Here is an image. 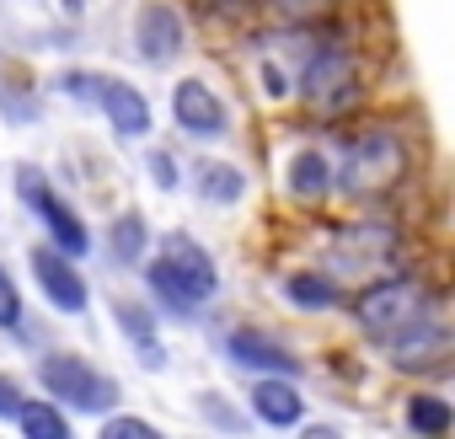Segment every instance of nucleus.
<instances>
[{
    "mask_svg": "<svg viewBox=\"0 0 455 439\" xmlns=\"http://www.w3.org/2000/svg\"><path fill=\"white\" fill-rule=\"evenodd\" d=\"M332 252L343 258V263H386L391 252H396V231L386 226V220H354V226H343L338 231V242H332Z\"/></svg>",
    "mask_w": 455,
    "mask_h": 439,
    "instance_id": "obj_14",
    "label": "nucleus"
},
{
    "mask_svg": "<svg viewBox=\"0 0 455 439\" xmlns=\"http://www.w3.org/2000/svg\"><path fill=\"white\" fill-rule=\"evenodd\" d=\"M444 300L418 279V274H396V279H380V284H370L359 300H354V322H359V332L370 338V343H380V348H391L396 338H407L423 316H434Z\"/></svg>",
    "mask_w": 455,
    "mask_h": 439,
    "instance_id": "obj_2",
    "label": "nucleus"
},
{
    "mask_svg": "<svg viewBox=\"0 0 455 439\" xmlns=\"http://www.w3.org/2000/svg\"><path fill=\"white\" fill-rule=\"evenodd\" d=\"M0 332H22V290L0 268Z\"/></svg>",
    "mask_w": 455,
    "mask_h": 439,
    "instance_id": "obj_23",
    "label": "nucleus"
},
{
    "mask_svg": "<svg viewBox=\"0 0 455 439\" xmlns=\"http://www.w3.org/2000/svg\"><path fill=\"white\" fill-rule=\"evenodd\" d=\"M97 108H102V118L113 124L118 140H140V134H150V102H145V92L129 86V81H118V76H102V86H97Z\"/></svg>",
    "mask_w": 455,
    "mask_h": 439,
    "instance_id": "obj_10",
    "label": "nucleus"
},
{
    "mask_svg": "<svg viewBox=\"0 0 455 439\" xmlns=\"http://www.w3.org/2000/svg\"><path fill=\"white\" fill-rule=\"evenodd\" d=\"M17 407H22V386L12 375H0V418H17Z\"/></svg>",
    "mask_w": 455,
    "mask_h": 439,
    "instance_id": "obj_27",
    "label": "nucleus"
},
{
    "mask_svg": "<svg viewBox=\"0 0 455 439\" xmlns=\"http://www.w3.org/2000/svg\"><path fill=\"white\" fill-rule=\"evenodd\" d=\"M145 284H150L156 306H166L172 316H193L220 290V274H214V258L193 236H166L156 263L145 268Z\"/></svg>",
    "mask_w": 455,
    "mask_h": 439,
    "instance_id": "obj_1",
    "label": "nucleus"
},
{
    "mask_svg": "<svg viewBox=\"0 0 455 439\" xmlns=\"http://www.w3.org/2000/svg\"><path fill=\"white\" fill-rule=\"evenodd\" d=\"M284 182H290V193H295V198L316 204V198H327V193L338 188V172H332L327 150H316V145H311V150H295V156H290Z\"/></svg>",
    "mask_w": 455,
    "mask_h": 439,
    "instance_id": "obj_15",
    "label": "nucleus"
},
{
    "mask_svg": "<svg viewBox=\"0 0 455 439\" xmlns=\"http://www.w3.org/2000/svg\"><path fill=\"white\" fill-rule=\"evenodd\" d=\"M204 6H209L214 17H236V12H252L258 0H204Z\"/></svg>",
    "mask_w": 455,
    "mask_h": 439,
    "instance_id": "obj_28",
    "label": "nucleus"
},
{
    "mask_svg": "<svg viewBox=\"0 0 455 439\" xmlns=\"http://www.w3.org/2000/svg\"><path fill=\"white\" fill-rule=\"evenodd\" d=\"M97 86H102L97 70H65V76H60V92H70V97L86 102V108H97Z\"/></svg>",
    "mask_w": 455,
    "mask_h": 439,
    "instance_id": "obj_24",
    "label": "nucleus"
},
{
    "mask_svg": "<svg viewBox=\"0 0 455 439\" xmlns=\"http://www.w3.org/2000/svg\"><path fill=\"white\" fill-rule=\"evenodd\" d=\"M284 295L300 306V311H327V306H338V284L327 279V274H290V284H284Z\"/></svg>",
    "mask_w": 455,
    "mask_h": 439,
    "instance_id": "obj_20",
    "label": "nucleus"
},
{
    "mask_svg": "<svg viewBox=\"0 0 455 439\" xmlns=\"http://www.w3.org/2000/svg\"><path fill=\"white\" fill-rule=\"evenodd\" d=\"M263 81H268V92H274V97H284V92H290V81H284V76H279V70H274V65H268V70H263Z\"/></svg>",
    "mask_w": 455,
    "mask_h": 439,
    "instance_id": "obj_29",
    "label": "nucleus"
},
{
    "mask_svg": "<svg viewBox=\"0 0 455 439\" xmlns=\"http://www.w3.org/2000/svg\"><path fill=\"white\" fill-rule=\"evenodd\" d=\"M300 102L316 118H343L359 108V60L348 49H316L300 70Z\"/></svg>",
    "mask_w": 455,
    "mask_h": 439,
    "instance_id": "obj_5",
    "label": "nucleus"
},
{
    "mask_svg": "<svg viewBox=\"0 0 455 439\" xmlns=\"http://www.w3.org/2000/svg\"><path fill=\"white\" fill-rule=\"evenodd\" d=\"M38 386L49 391V402L76 407V412H113L118 407V380L102 375L97 364L76 359V354H44L38 359Z\"/></svg>",
    "mask_w": 455,
    "mask_h": 439,
    "instance_id": "obj_4",
    "label": "nucleus"
},
{
    "mask_svg": "<svg viewBox=\"0 0 455 439\" xmlns=\"http://www.w3.org/2000/svg\"><path fill=\"white\" fill-rule=\"evenodd\" d=\"M17 198L49 226V242L60 247V252H70V258H86V247H92V231L81 226V214L49 188V177H44V166H17Z\"/></svg>",
    "mask_w": 455,
    "mask_h": 439,
    "instance_id": "obj_6",
    "label": "nucleus"
},
{
    "mask_svg": "<svg viewBox=\"0 0 455 439\" xmlns=\"http://www.w3.org/2000/svg\"><path fill=\"white\" fill-rule=\"evenodd\" d=\"M12 423H17L28 439H65V434H70V418L60 412V402H22Z\"/></svg>",
    "mask_w": 455,
    "mask_h": 439,
    "instance_id": "obj_19",
    "label": "nucleus"
},
{
    "mask_svg": "<svg viewBox=\"0 0 455 439\" xmlns=\"http://www.w3.org/2000/svg\"><path fill=\"white\" fill-rule=\"evenodd\" d=\"M150 177H156V188H177V161L166 150H150Z\"/></svg>",
    "mask_w": 455,
    "mask_h": 439,
    "instance_id": "obj_26",
    "label": "nucleus"
},
{
    "mask_svg": "<svg viewBox=\"0 0 455 439\" xmlns=\"http://www.w3.org/2000/svg\"><path fill=\"white\" fill-rule=\"evenodd\" d=\"M225 359L242 364V370H263V375H290V380L300 375V359L279 338H268L258 327H236L231 338H225Z\"/></svg>",
    "mask_w": 455,
    "mask_h": 439,
    "instance_id": "obj_9",
    "label": "nucleus"
},
{
    "mask_svg": "<svg viewBox=\"0 0 455 439\" xmlns=\"http://www.w3.org/2000/svg\"><path fill=\"white\" fill-rule=\"evenodd\" d=\"M102 439H156V428L145 418H108L102 423Z\"/></svg>",
    "mask_w": 455,
    "mask_h": 439,
    "instance_id": "obj_25",
    "label": "nucleus"
},
{
    "mask_svg": "<svg viewBox=\"0 0 455 439\" xmlns=\"http://www.w3.org/2000/svg\"><path fill=\"white\" fill-rule=\"evenodd\" d=\"M338 6H343V0H268V12H274L279 22H290V28H300V22H327Z\"/></svg>",
    "mask_w": 455,
    "mask_h": 439,
    "instance_id": "obj_21",
    "label": "nucleus"
},
{
    "mask_svg": "<svg viewBox=\"0 0 455 439\" xmlns=\"http://www.w3.org/2000/svg\"><path fill=\"white\" fill-rule=\"evenodd\" d=\"M172 118H177V129L193 134V140H220L225 129H231V113H225V102H220L198 76L177 81V92H172Z\"/></svg>",
    "mask_w": 455,
    "mask_h": 439,
    "instance_id": "obj_8",
    "label": "nucleus"
},
{
    "mask_svg": "<svg viewBox=\"0 0 455 439\" xmlns=\"http://www.w3.org/2000/svg\"><path fill=\"white\" fill-rule=\"evenodd\" d=\"M33 279H38V290L49 295V306H54V311L81 316V311L92 306V290H86V279H81L76 258H70V252H60L54 242H49V247H33Z\"/></svg>",
    "mask_w": 455,
    "mask_h": 439,
    "instance_id": "obj_7",
    "label": "nucleus"
},
{
    "mask_svg": "<svg viewBox=\"0 0 455 439\" xmlns=\"http://www.w3.org/2000/svg\"><path fill=\"white\" fill-rule=\"evenodd\" d=\"M407 166H412V150H407V140L396 129H364V134L348 140L343 166H332V172H338V188L343 193L380 198V193H391L407 177Z\"/></svg>",
    "mask_w": 455,
    "mask_h": 439,
    "instance_id": "obj_3",
    "label": "nucleus"
},
{
    "mask_svg": "<svg viewBox=\"0 0 455 439\" xmlns=\"http://www.w3.org/2000/svg\"><path fill=\"white\" fill-rule=\"evenodd\" d=\"M444 354H450V327H444V306L434 316H423L407 338L391 343V364L402 370H444Z\"/></svg>",
    "mask_w": 455,
    "mask_h": 439,
    "instance_id": "obj_11",
    "label": "nucleus"
},
{
    "mask_svg": "<svg viewBox=\"0 0 455 439\" xmlns=\"http://www.w3.org/2000/svg\"><path fill=\"white\" fill-rule=\"evenodd\" d=\"M252 412H258V423H268V428H300L306 396L295 391L290 375H263V380L252 386Z\"/></svg>",
    "mask_w": 455,
    "mask_h": 439,
    "instance_id": "obj_13",
    "label": "nucleus"
},
{
    "mask_svg": "<svg viewBox=\"0 0 455 439\" xmlns=\"http://www.w3.org/2000/svg\"><path fill=\"white\" fill-rule=\"evenodd\" d=\"M134 54L145 65H166L182 54V17L172 6H145L134 22Z\"/></svg>",
    "mask_w": 455,
    "mask_h": 439,
    "instance_id": "obj_12",
    "label": "nucleus"
},
{
    "mask_svg": "<svg viewBox=\"0 0 455 439\" xmlns=\"http://www.w3.org/2000/svg\"><path fill=\"white\" fill-rule=\"evenodd\" d=\"M193 188L209 204H242L247 198V172L231 166V161H198L193 166Z\"/></svg>",
    "mask_w": 455,
    "mask_h": 439,
    "instance_id": "obj_17",
    "label": "nucleus"
},
{
    "mask_svg": "<svg viewBox=\"0 0 455 439\" xmlns=\"http://www.w3.org/2000/svg\"><path fill=\"white\" fill-rule=\"evenodd\" d=\"M450 423H455V412H450V402H444V396H434V391L407 396V428H412V434L439 439V434H450Z\"/></svg>",
    "mask_w": 455,
    "mask_h": 439,
    "instance_id": "obj_18",
    "label": "nucleus"
},
{
    "mask_svg": "<svg viewBox=\"0 0 455 439\" xmlns=\"http://www.w3.org/2000/svg\"><path fill=\"white\" fill-rule=\"evenodd\" d=\"M113 316H118V327H124L134 343H150V338H156V316H150L145 306H134V300H118V306H113Z\"/></svg>",
    "mask_w": 455,
    "mask_h": 439,
    "instance_id": "obj_22",
    "label": "nucleus"
},
{
    "mask_svg": "<svg viewBox=\"0 0 455 439\" xmlns=\"http://www.w3.org/2000/svg\"><path fill=\"white\" fill-rule=\"evenodd\" d=\"M145 252H150V226H145V214L124 209L113 226H108V258H113L118 268H140Z\"/></svg>",
    "mask_w": 455,
    "mask_h": 439,
    "instance_id": "obj_16",
    "label": "nucleus"
}]
</instances>
